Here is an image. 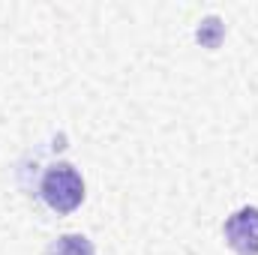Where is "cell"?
I'll use <instances>...</instances> for the list:
<instances>
[{
    "instance_id": "obj_1",
    "label": "cell",
    "mask_w": 258,
    "mask_h": 255,
    "mask_svg": "<svg viewBox=\"0 0 258 255\" xmlns=\"http://www.w3.org/2000/svg\"><path fill=\"white\" fill-rule=\"evenodd\" d=\"M39 195H42V201H45L48 210L66 216V213L78 210L81 201H84V177L78 174L75 165L54 162L42 174V180H39Z\"/></svg>"
},
{
    "instance_id": "obj_2",
    "label": "cell",
    "mask_w": 258,
    "mask_h": 255,
    "mask_svg": "<svg viewBox=\"0 0 258 255\" xmlns=\"http://www.w3.org/2000/svg\"><path fill=\"white\" fill-rule=\"evenodd\" d=\"M228 249L237 255H258V207H240L234 210L222 225Z\"/></svg>"
},
{
    "instance_id": "obj_3",
    "label": "cell",
    "mask_w": 258,
    "mask_h": 255,
    "mask_svg": "<svg viewBox=\"0 0 258 255\" xmlns=\"http://www.w3.org/2000/svg\"><path fill=\"white\" fill-rule=\"evenodd\" d=\"M42 255H96V249H93L90 237H84V234H60L57 240H51L45 246Z\"/></svg>"
},
{
    "instance_id": "obj_4",
    "label": "cell",
    "mask_w": 258,
    "mask_h": 255,
    "mask_svg": "<svg viewBox=\"0 0 258 255\" xmlns=\"http://www.w3.org/2000/svg\"><path fill=\"white\" fill-rule=\"evenodd\" d=\"M222 33H225L222 21H219L216 15H210V18H204V21H201V27L195 30V39H198L204 48H216V45L222 42Z\"/></svg>"
}]
</instances>
